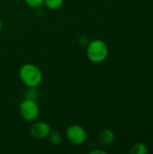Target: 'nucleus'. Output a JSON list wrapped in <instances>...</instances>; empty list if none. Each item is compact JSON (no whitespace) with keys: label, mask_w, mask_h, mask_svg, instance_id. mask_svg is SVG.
Returning <instances> with one entry per match:
<instances>
[{"label":"nucleus","mask_w":153,"mask_h":154,"mask_svg":"<svg viewBox=\"0 0 153 154\" xmlns=\"http://www.w3.org/2000/svg\"><path fill=\"white\" fill-rule=\"evenodd\" d=\"M19 79L27 88L39 87L42 82L41 69L33 63H25L19 69Z\"/></svg>","instance_id":"nucleus-1"},{"label":"nucleus","mask_w":153,"mask_h":154,"mask_svg":"<svg viewBox=\"0 0 153 154\" xmlns=\"http://www.w3.org/2000/svg\"><path fill=\"white\" fill-rule=\"evenodd\" d=\"M109 54V49L107 44L100 40L94 39L90 41L87 45V59L96 64L104 62Z\"/></svg>","instance_id":"nucleus-2"},{"label":"nucleus","mask_w":153,"mask_h":154,"mask_svg":"<svg viewBox=\"0 0 153 154\" xmlns=\"http://www.w3.org/2000/svg\"><path fill=\"white\" fill-rule=\"evenodd\" d=\"M40 106L36 100L24 98L19 105L20 116L26 122H34L40 116Z\"/></svg>","instance_id":"nucleus-3"},{"label":"nucleus","mask_w":153,"mask_h":154,"mask_svg":"<svg viewBox=\"0 0 153 154\" xmlns=\"http://www.w3.org/2000/svg\"><path fill=\"white\" fill-rule=\"evenodd\" d=\"M66 137L70 144L74 146H80L86 143L87 134L82 125H71L67 128Z\"/></svg>","instance_id":"nucleus-4"},{"label":"nucleus","mask_w":153,"mask_h":154,"mask_svg":"<svg viewBox=\"0 0 153 154\" xmlns=\"http://www.w3.org/2000/svg\"><path fill=\"white\" fill-rule=\"evenodd\" d=\"M29 132L32 138L36 140H42L49 136V134L51 132V127L46 122L34 121V123L31 125Z\"/></svg>","instance_id":"nucleus-5"},{"label":"nucleus","mask_w":153,"mask_h":154,"mask_svg":"<svg viewBox=\"0 0 153 154\" xmlns=\"http://www.w3.org/2000/svg\"><path fill=\"white\" fill-rule=\"evenodd\" d=\"M99 140L104 145H111L115 141V134L110 129H104L99 134Z\"/></svg>","instance_id":"nucleus-6"},{"label":"nucleus","mask_w":153,"mask_h":154,"mask_svg":"<svg viewBox=\"0 0 153 154\" xmlns=\"http://www.w3.org/2000/svg\"><path fill=\"white\" fill-rule=\"evenodd\" d=\"M148 152V147L142 143H136L133 144L129 150V152L131 154H147Z\"/></svg>","instance_id":"nucleus-7"},{"label":"nucleus","mask_w":153,"mask_h":154,"mask_svg":"<svg viewBox=\"0 0 153 154\" xmlns=\"http://www.w3.org/2000/svg\"><path fill=\"white\" fill-rule=\"evenodd\" d=\"M64 0H44V5L50 10H57L62 6Z\"/></svg>","instance_id":"nucleus-8"},{"label":"nucleus","mask_w":153,"mask_h":154,"mask_svg":"<svg viewBox=\"0 0 153 154\" xmlns=\"http://www.w3.org/2000/svg\"><path fill=\"white\" fill-rule=\"evenodd\" d=\"M25 98L27 99H32V100H36L39 97V91L37 89V87L33 88H27L24 95Z\"/></svg>","instance_id":"nucleus-9"},{"label":"nucleus","mask_w":153,"mask_h":154,"mask_svg":"<svg viewBox=\"0 0 153 154\" xmlns=\"http://www.w3.org/2000/svg\"><path fill=\"white\" fill-rule=\"evenodd\" d=\"M48 138L50 140V143H51L54 145H58V144L61 143V142H62V136L58 132H50Z\"/></svg>","instance_id":"nucleus-10"},{"label":"nucleus","mask_w":153,"mask_h":154,"mask_svg":"<svg viewBox=\"0 0 153 154\" xmlns=\"http://www.w3.org/2000/svg\"><path fill=\"white\" fill-rule=\"evenodd\" d=\"M24 3L32 8H40L43 5L44 0H23Z\"/></svg>","instance_id":"nucleus-11"},{"label":"nucleus","mask_w":153,"mask_h":154,"mask_svg":"<svg viewBox=\"0 0 153 154\" xmlns=\"http://www.w3.org/2000/svg\"><path fill=\"white\" fill-rule=\"evenodd\" d=\"M90 154H106V152L104 151V150H101V149H96V150H93L91 151Z\"/></svg>","instance_id":"nucleus-12"},{"label":"nucleus","mask_w":153,"mask_h":154,"mask_svg":"<svg viewBox=\"0 0 153 154\" xmlns=\"http://www.w3.org/2000/svg\"><path fill=\"white\" fill-rule=\"evenodd\" d=\"M2 28H3V22H2V19H1V17H0V32H1V31H2Z\"/></svg>","instance_id":"nucleus-13"}]
</instances>
